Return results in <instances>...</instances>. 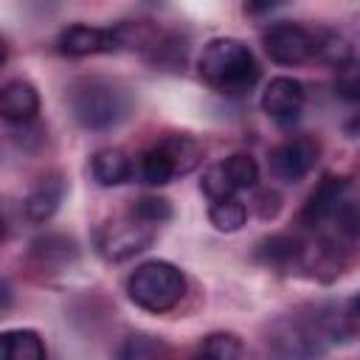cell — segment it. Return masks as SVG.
<instances>
[{"label": "cell", "mask_w": 360, "mask_h": 360, "mask_svg": "<svg viewBox=\"0 0 360 360\" xmlns=\"http://www.w3.org/2000/svg\"><path fill=\"white\" fill-rule=\"evenodd\" d=\"M127 295L146 312H169L186 295V276L172 262H143L129 273Z\"/></svg>", "instance_id": "obj_3"}, {"label": "cell", "mask_w": 360, "mask_h": 360, "mask_svg": "<svg viewBox=\"0 0 360 360\" xmlns=\"http://www.w3.org/2000/svg\"><path fill=\"white\" fill-rule=\"evenodd\" d=\"M76 245L73 239L62 236V233H48V236H39L34 245H31V259L39 270H65L68 264L76 262Z\"/></svg>", "instance_id": "obj_14"}, {"label": "cell", "mask_w": 360, "mask_h": 360, "mask_svg": "<svg viewBox=\"0 0 360 360\" xmlns=\"http://www.w3.org/2000/svg\"><path fill=\"white\" fill-rule=\"evenodd\" d=\"M194 360H205V357H202V354H200V357H194Z\"/></svg>", "instance_id": "obj_29"}, {"label": "cell", "mask_w": 360, "mask_h": 360, "mask_svg": "<svg viewBox=\"0 0 360 360\" xmlns=\"http://www.w3.org/2000/svg\"><path fill=\"white\" fill-rule=\"evenodd\" d=\"M304 84L292 76H276L267 82L264 93H262V110L278 121V124H292L301 110H304Z\"/></svg>", "instance_id": "obj_10"}, {"label": "cell", "mask_w": 360, "mask_h": 360, "mask_svg": "<svg viewBox=\"0 0 360 360\" xmlns=\"http://www.w3.org/2000/svg\"><path fill=\"white\" fill-rule=\"evenodd\" d=\"M6 59H8V42L0 37V68L6 65Z\"/></svg>", "instance_id": "obj_27"}, {"label": "cell", "mask_w": 360, "mask_h": 360, "mask_svg": "<svg viewBox=\"0 0 360 360\" xmlns=\"http://www.w3.org/2000/svg\"><path fill=\"white\" fill-rule=\"evenodd\" d=\"M155 239V228L141 222L132 211L107 219L96 233V248L110 262H124L141 250H146Z\"/></svg>", "instance_id": "obj_5"}, {"label": "cell", "mask_w": 360, "mask_h": 360, "mask_svg": "<svg viewBox=\"0 0 360 360\" xmlns=\"http://www.w3.org/2000/svg\"><path fill=\"white\" fill-rule=\"evenodd\" d=\"M141 174L149 186H166L174 180V169L166 160V155L160 152V146H152L143 158H141Z\"/></svg>", "instance_id": "obj_23"}, {"label": "cell", "mask_w": 360, "mask_h": 360, "mask_svg": "<svg viewBox=\"0 0 360 360\" xmlns=\"http://www.w3.org/2000/svg\"><path fill=\"white\" fill-rule=\"evenodd\" d=\"M56 45L65 56H93V53H112L124 48L118 28H96V25H82V22L68 25L59 34Z\"/></svg>", "instance_id": "obj_9"}, {"label": "cell", "mask_w": 360, "mask_h": 360, "mask_svg": "<svg viewBox=\"0 0 360 360\" xmlns=\"http://www.w3.org/2000/svg\"><path fill=\"white\" fill-rule=\"evenodd\" d=\"M200 354L205 360H242V340L233 332H211Z\"/></svg>", "instance_id": "obj_22"}, {"label": "cell", "mask_w": 360, "mask_h": 360, "mask_svg": "<svg viewBox=\"0 0 360 360\" xmlns=\"http://www.w3.org/2000/svg\"><path fill=\"white\" fill-rule=\"evenodd\" d=\"M39 112V96L31 82L14 79L0 87V118L8 124H28Z\"/></svg>", "instance_id": "obj_12"}, {"label": "cell", "mask_w": 360, "mask_h": 360, "mask_svg": "<svg viewBox=\"0 0 360 360\" xmlns=\"http://www.w3.org/2000/svg\"><path fill=\"white\" fill-rule=\"evenodd\" d=\"M278 208H281V200H278L276 191H270V188L259 191V197H256V214L262 219H273L278 214Z\"/></svg>", "instance_id": "obj_26"}, {"label": "cell", "mask_w": 360, "mask_h": 360, "mask_svg": "<svg viewBox=\"0 0 360 360\" xmlns=\"http://www.w3.org/2000/svg\"><path fill=\"white\" fill-rule=\"evenodd\" d=\"M262 42H264V53L278 65H301L312 59V51H315L312 31L298 22H287V20L270 25Z\"/></svg>", "instance_id": "obj_7"}, {"label": "cell", "mask_w": 360, "mask_h": 360, "mask_svg": "<svg viewBox=\"0 0 360 360\" xmlns=\"http://www.w3.org/2000/svg\"><path fill=\"white\" fill-rule=\"evenodd\" d=\"M349 194V180L346 177H335V174H326L307 197L304 208H301V225L307 228H321L326 222H335L338 211L349 202L346 200Z\"/></svg>", "instance_id": "obj_8"}, {"label": "cell", "mask_w": 360, "mask_h": 360, "mask_svg": "<svg viewBox=\"0 0 360 360\" xmlns=\"http://www.w3.org/2000/svg\"><path fill=\"white\" fill-rule=\"evenodd\" d=\"M0 360H48V352L34 329H6L0 332Z\"/></svg>", "instance_id": "obj_16"}, {"label": "cell", "mask_w": 360, "mask_h": 360, "mask_svg": "<svg viewBox=\"0 0 360 360\" xmlns=\"http://www.w3.org/2000/svg\"><path fill=\"white\" fill-rule=\"evenodd\" d=\"M200 188H202V194H205L211 202L236 197V188L231 186V180H228V174H225V169H222V163H214V166L205 169V174H202V180H200Z\"/></svg>", "instance_id": "obj_24"}, {"label": "cell", "mask_w": 360, "mask_h": 360, "mask_svg": "<svg viewBox=\"0 0 360 360\" xmlns=\"http://www.w3.org/2000/svg\"><path fill=\"white\" fill-rule=\"evenodd\" d=\"M323 343H326V332L321 321V307L312 312V318H301V315L278 318L264 338L270 360H312L323 352Z\"/></svg>", "instance_id": "obj_4"}, {"label": "cell", "mask_w": 360, "mask_h": 360, "mask_svg": "<svg viewBox=\"0 0 360 360\" xmlns=\"http://www.w3.org/2000/svg\"><path fill=\"white\" fill-rule=\"evenodd\" d=\"M118 360H172V349L152 335H129L121 349H118Z\"/></svg>", "instance_id": "obj_19"}, {"label": "cell", "mask_w": 360, "mask_h": 360, "mask_svg": "<svg viewBox=\"0 0 360 360\" xmlns=\"http://www.w3.org/2000/svg\"><path fill=\"white\" fill-rule=\"evenodd\" d=\"M68 107L84 129H110L129 115V93L104 76H82L68 87Z\"/></svg>", "instance_id": "obj_2"}, {"label": "cell", "mask_w": 360, "mask_h": 360, "mask_svg": "<svg viewBox=\"0 0 360 360\" xmlns=\"http://www.w3.org/2000/svg\"><path fill=\"white\" fill-rule=\"evenodd\" d=\"M158 146H160V152L166 155V160L172 163L174 177H177V174H188V172L202 160V146H200L194 138H188V135H169V138H163Z\"/></svg>", "instance_id": "obj_17"}, {"label": "cell", "mask_w": 360, "mask_h": 360, "mask_svg": "<svg viewBox=\"0 0 360 360\" xmlns=\"http://www.w3.org/2000/svg\"><path fill=\"white\" fill-rule=\"evenodd\" d=\"M0 239H3V217H0Z\"/></svg>", "instance_id": "obj_28"}, {"label": "cell", "mask_w": 360, "mask_h": 360, "mask_svg": "<svg viewBox=\"0 0 360 360\" xmlns=\"http://www.w3.org/2000/svg\"><path fill=\"white\" fill-rule=\"evenodd\" d=\"M65 191H68V183H65V177H62L59 172H51V174H45V177H39L37 186L28 191V197H25V202H22L25 219L34 222V225L48 222V219L56 214V208L62 205Z\"/></svg>", "instance_id": "obj_11"}, {"label": "cell", "mask_w": 360, "mask_h": 360, "mask_svg": "<svg viewBox=\"0 0 360 360\" xmlns=\"http://www.w3.org/2000/svg\"><path fill=\"white\" fill-rule=\"evenodd\" d=\"M208 219L217 231L222 233H233L245 225L248 219V205L239 200V197H228V200H219V202H211L208 208Z\"/></svg>", "instance_id": "obj_20"}, {"label": "cell", "mask_w": 360, "mask_h": 360, "mask_svg": "<svg viewBox=\"0 0 360 360\" xmlns=\"http://www.w3.org/2000/svg\"><path fill=\"white\" fill-rule=\"evenodd\" d=\"M318 155H321V146H318L315 138L295 135V138H287L284 143H278V146L270 149L267 166H270V174L276 180H281V183H298V180H304L315 169Z\"/></svg>", "instance_id": "obj_6"}, {"label": "cell", "mask_w": 360, "mask_h": 360, "mask_svg": "<svg viewBox=\"0 0 360 360\" xmlns=\"http://www.w3.org/2000/svg\"><path fill=\"white\" fill-rule=\"evenodd\" d=\"M129 211H132L141 222H146V225H152V228H158V225H163V222L172 219V205H169V200H163V197H141Z\"/></svg>", "instance_id": "obj_25"}, {"label": "cell", "mask_w": 360, "mask_h": 360, "mask_svg": "<svg viewBox=\"0 0 360 360\" xmlns=\"http://www.w3.org/2000/svg\"><path fill=\"white\" fill-rule=\"evenodd\" d=\"M312 39H315L312 56H318V59H323V62H329V65H335V68H340V70L352 68L354 53H352V45H349L346 37L321 28V31H312Z\"/></svg>", "instance_id": "obj_18"}, {"label": "cell", "mask_w": 360, "mask_h": 360, "mask_svg": "<svg viewBox=\"0 0 360 360\" xmlns=\"http://www.w3.org/2000/svg\"><path fill=\"white\" fill-rule=\"evenodd\" d=\"M90 172H93V180H96L98 186L112 188V186H121V183H127V180L132 177V160H129V155H127L124 149H118V146H104V149H98V152L93 155Z\"/></svg>", "instance_id": "obj_13"}, {"label": "cell", "mask_w": 360, "mask_h": 360, "mask_svg": "<svg viewBox=\"0 0 360 360\" xmlns=\"http://www.w3.org/2000/svg\"><path fill=\"white\" fill-rule=\"evenodd\" d=\"M301 256H304V245L287 233L267 236L256 245V259L276 270H290L292 264H301Z\"/></svg>", "instance_id": "obj_15"}, {"label": "cell", "mask_w": 360, "mask_h": 360, "mask_svg": "<svg viewBox=\"0 0 360 360\" xmlns=\"http://www.w3.org/2000/svg\"><path fill=\"white\" fill-rule=\"evenodd\" d=\"M222 163V169H225V174H228V180H231V186L236 188V191H245V188H253L256 183H259V166H256V160L250 158V155H231V158H225V160H219Z\"/></svg>", "instance_id": "obj_21"}, {"label": "cell", "mask_w": 360, "mask_h": 360, "mask_svg": "<svg viewBox=\"0 0 360 360\" xmlns=\"http://www.w3.org/2000/svg\"><path fill=\"white\" fill-rule=\"evenodd\" d=\"M197 68L202 82L225 96H245L259 82V65L250 48L231 37L211 39L202 48Z\"/></svg>", "instance_id": "obj_1"}]
</instances>
